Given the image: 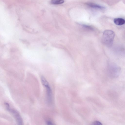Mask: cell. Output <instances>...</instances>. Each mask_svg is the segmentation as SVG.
Wrapping results in <instances>:
<instances>
[{
	"instance_id": "cell-5",
	"label": "cell",
	"mask_w": 125,
	"mask_h": 125,
	"mask_svg": "<svg viewBox=\"0 0 125 125\" xmlns=\"http://www.w3.org/2000/svg\"><path fill=\"white\" fill-rule=\"evenodd\" d=\"M115 23L116 25H121L124 24L125 22V20L122 18H115L114 20Z\"/></svg>"
},
{
	"instance_id": "cell-9",
	"label": "cell",
	"mask_w": 125,
	"mask_h": 125,
	"mask_svg": "<svg viewBox=\"0 0 125 125\" xmlns=\"http://www.w3.org/2000/svg\"><path fill=\"white\" fill-rule=\"evenodd\" d=\"M82 26L83 27L86 28L87 29H89L92 30H94V29L92 27L89 26L84 24L82 25Z\"/></svg>"
},
{
	"instance_id": "cell-2",
	"label": "cell",
	"mask_w": 125,
	"mask_h": 125,
	"mask_svg": "<svg viewBox=\"0 0 125 125\" xmlns=\"http://www.w3.org/2000/svg\"><path fill=\"white\" fill-rule=\"evenodd\" d=\"M114 31L110 30H106L103 32L102 41L104 44L108 47H111L112 45L115 36Z\"/></svg>"
},
{
	"instance_id": "cell-8",
	"label": "cell",
	"mask_w": 125,
	"mask_h": 125,
	"mask_svg": "<svg viewBox=\"0 0 125 125\" xmlns=\"http://www.w3.org/2000/svg\"><path fill=\"white\" fill-rule=\"evenodd\" d=\"M91 125H103L99 121H96L94 122Z\"/></svg>"
},
{
	"instance_id": "cell-10",
	"label": "cell",
	"mask_w": 125,
	"mask_h": 125,
	"mask_svg": "<svg viewBox=\"0 0 125 125\" xmlns=\"http://www.w3.org/2000/svg\"><path fill=\"white\" fill-rule=\"evenodd\" d=\"M46 124L47 125H55L50 121H47L46 122Z\"/></svg>"
},
{
	"instance_id": "cell-7",
	"label": "cell",
	"mask_w": 125,
	"mask_h": 125,
	"mask_svg": "<svg viewBox=\"0 0 125 125\" xmlns=\"http://www.w3.org/2000/svg\"><path fill=\"white\" fill-rule=\"evenodd\" d=\"M64 1V0H51V2L53 4H59L62 3Z\"/></svg>"
},
{
	"instance_id": "cell-4",
	"label": "cell",
	"mask_w": 125,
	"mask_h": 125,
	"mask_svg": "<svg viewBox=\"0 0 125 125\" xmlns=\"http://www.w3.org/2000/svg\"><path fill=\"white\" fill-rule=\"evenodd\" d=\"M8 110L10 111L14 115L18 125H23L22 119L17 111L10 108Z\"/></svg>"
},
{
	"instance_id": "cell-1",
	"label": "cell",
	"mask_w": 125,
	"mask_h": 125,
	"mask_svg": "<svg viewBox=\"0 0 125 125\" xmlns=\"http://www.w3.org/2000/svg\"><path fill=\"white\" fill-rule=\"evenodd\" d=\"M107 68L108 74L112 78H117L120 73V67L115 63L111 61H108Z\"/></svg>"
},
{
	"instance_id": "cell-6",
	"label": "cell",
	"mask_w": 125,
	"mask_h": 125,
	"mask_svg": "<svg viewBox=\"0 0 125 125\" xmlns=\"http://www.w3.org/2000/svg\"><path fill=\"white\" fill-rule=\"evenodd\" d=\"M87 4L91 7L94 8L99 9H103L104 8L102 6L94 3H88Z\"/></svg>"
},
{
	"instance_id": "cell-3",
	"label": "cell",
	"mask_w": 125,
	"mask_h": 125,
	"mask_svg": "<svg viewBox=\"0 0 125 125\" xmlns=\"http://www.w3.org/2000/svg\"><path fill=\"white\" fill-rule=\"evenodd\" d=\"M41 80L42 85L46 89L47 101L49 104H51L52 100L51 88L47 81L43 76L41 77Z\"/></svg>"
}]
</instances>
